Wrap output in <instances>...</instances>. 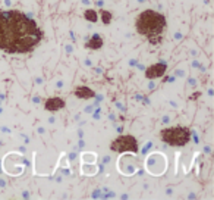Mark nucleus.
Here are the masks:
<instances>
[{"label": "nucleus", "instance_id": "2", "mask_svg": "<svg viewBox=\"0 0 214 200\" xmlns=\"http://www.w3.org/2000/svg\"><path fill=\"white\" fill-rule=\"evenodd\" d=\"M166 25H167L166 16L153 9H147L141 12L135 21L136 33L142 37H147L151 44H156V46L161 43V36Z\"/></svg>", "mask_w": 214, "mask_h": 200}, {"label": "nucleus", "instance_id": "8", "mask_svg": "<svg viewBox=\"0 0 214 200\" xmlns=\"http://www.w3.org/2000/svg\"><path fill=\"white\" fill-rule=\"evenodd\" d=\"M86 47L91 49V50H98V49H101V47H103V39H101V36H100V34H94V36L88 40Z\"/></svg>", "mask_w": 214, "mask_h": 200}, {"label": "nucleus", "instance_id": "3", "mask_svg": "<svg viewBox=\"0 0 214 200\" xmlns=\"http://www.w3.org/2000/svg\"><path fill=\"white\" fill-rule=\"evenodd\" d=\"M163 143L171 147H183L191 140V129L188 127H169L160 131Z\"/></svg>", "mask_w": 214, "mask_h": 200}, {"label": "nucleus", "instance_id": "5", "mask_svg": "<svg viewBox=\"0 0 214 200\" xmlns=\"http://www.w3.org/2000/svg\"><path fill=\"white\" fill-rule=\"evenodd\" d=\"M167 71V65L163 63V62H159V63H154V65H150L147 69H145V77L148 80H156V78H160L166 74Z\"/></svg>", "mask_w": 214, "mask_h": 200}, {"label": "nucleus", "instance_id": "6", "mask_svg": "<svg viewBox=\"0 0 214 200\" xmlns=\"http://www.w3.org/2000/svg\"><path fill=\"white\" fill-rule=\"evenodd\" d=\"M65 106H66V102H65L62 97H57V96H56V97L47 99L45 103H44V109H45L47 112H50V113H56V112L62 111Z\"/></svg>", "mask_w": 214, "mask_h": 200}, {"label": "nucleus", "instance_id": "9", "mask_svg": "<svg viewBox=\"0 0 214 200\" xmlns=\"http://www.w3.org/2000/svg\"><path fill=\"white\" fill-rule=\"evenodd\" d=\"M84 16H85L86 21H89V22H97V19H98V15H97V12L94 9H86L84 12Z\"/></svg>", "mask_w": 214, "mask_h": 200}, {"label": "nucleus", "instance_id": "10", "mask_svg": "<svg viewBox=\"0 0 214 200\" xmlns=\"http://www.w3.org/2000/svg\"><path fill=\"white\" fill-rule=\"evenodd\" d=\"M100 16H101V21H103L104 25H109V24L112 22V13H110V12L101 9V10H100Z\"/></svg>", "mask_w": 214, "mask_h": 200}, {"label": "nucleus", "instance_id": "11", "mask_svg": "<svg viewBox=\"0 0 214 200\" xmlns=\"http://www.w3.org/2000/svg\"><path fill=\"white\" fill-rule=\"evenodd\" d=\"M200 96H201V93H200V91H197V93H194V94L191 96V99H192V100H195V99H197V97H200Z\"/></svg>", "mask_w": 214, "mask_h": 200}, {"label": "nucleus", "instance_id": "7", "mask_svg": "<svg viewBox=\"0 0 214 200\" xmlns=\"http://www.w3.org/2000/svg\"><path fill=\"white\" fill-rule=\"evenodd\" d=\"M75 96H76L78 99H92V97L95 96V91L91 90L89 87L79 85V87H76V90H75Z\"/></svg>", "mask_w": 214, "mask_h": 200}, {"label": "nucleus", "instance_id": "4", "mask_svg": "<svg viewBox=\"0 0 214 200\" xmlns=\"http://www.w3.org/2000/svg\"><path fill=\"white\" fill-rule=\"evenodd\" d=\"M110 150L115 152V153H138L139 150V146H138V140L130 135V134H122L119 137H116L112 144H110Z\"/></svg>", "mask_w": 214, "mask_h": 200}, {"label": "nucleus", "instance_id": "1", "mask_svg": "<svg viewBox=\"0 0 214 200\" xmlns=\"http://www.w3.org/2000/svg\"><path fill=\"white\" fill-rule=\"evenodd\" d=\"M43 30L21 10H0V50L9 55H27L43 41Z\"/></svg>", "mask_w": 214, "mask_h": 200}]
</instances>
